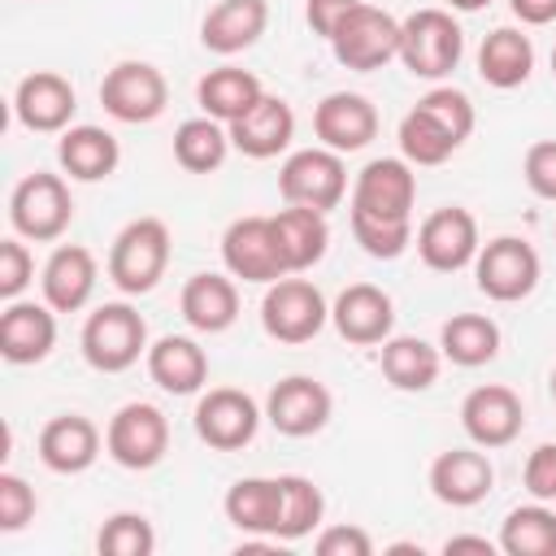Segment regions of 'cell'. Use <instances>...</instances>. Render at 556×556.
I'll list each match as a JSON object with an SVG mask.
<instances>
[{
  "label": "cell",
  "mask_w": 556,
  "mask_h": 556,
  "mask_svg": "<svg viewBox=\"0 0 556 556\" xmlns=\"http://www.w3.org/2000/svg\"><path fill=\"white\" fill-rule=\"evenodd\" d=\"M169 447V421L156 404H122L113 417H109V430H104V452L122 465V469H152L161 465Z\"/></svg>",
  "instance_id": "obj_11"
},
{
  "label": "cell",
  "mask_w": 556,
  "mask_h": 556,
  "mask_svg": "<svg viewBox=\"0 0 556 556\" xmlns=\"http://www.w3.org/2000/svg\"><path fill=\"white\" fill-rule=\"evenodd\" d=\"M74 109H78V96H74L70 78L56 74V70H35L13 91V113L35 135H61V130H70Z\"/></svg>",
  "instance_id": "obj_17"
},
{
  "label": "cell",
  "mask_w": 556,
  "mask_h": 556,
  "mask_svg": "<svg viewBox=\"0 0 556 556\" xmlns=\"http://www.w3.org/2000/svg\"><path fill=\"white\" fill-rule=\"evenodd\" d=\"M100 456V430L83 413H61L39 430V460L52 473H83Z\"/></svg>",
  "instance_id": "obj_25"
},
{
  "label": "cell",
  "mask_w": 556,
  "mask_h": 556,
  "mask_svg": "<svg viewBox=\"0 0 556 556\" xmlns=\"http://www.w3.org/2000/svg\"><path fill=\"white\" fill-rule=\"evenodd\" d=\"M460 426L465 434L478 443V447H508L521 426H526V408H521V395L504 382H486V387H473L465 400H460Z\"/></svg>",
  "instance_id": "obj_16"
},
{
  "label": "cell",
  "mask_w": 556,
  "mask_h": 556,
  "mask_svg": "<svg viewBox=\"0 0 556 556\" xmlns=\"http://www.w3.org/2000/svg\"><path fill=\"white\" fill-rule=\"evenodd\" d=\"M278 486H282V517H278V534L282 543H295L304 534H313L326 517V495L313 478L304 473H278Z\"/></svg>",
  "instance_id": "obj_38"
},
{
  "label": "cell",
  "mask_w": 556,
  "mask_h": 556,
  "mask_svg": "<svg viewBox=\"0 0 556 556\" xmlns=\"http://www.w3.org/2000/svg\"><path fill=\"white\" fill-rule=\"evenodd\" d=\"M482 239H478V222L469 208L460 204H447V208H434L421 226H417V256L426 269L434 274H456L465 265H473Z\"/></svg>",
  "instance_id": "obj_13"
},
{
  "label": "cell",
  "mask_w": 556,
  "mask_h": 556,
  "mask_svg": "<svg viewBox=\"0 0 556 556\" xmlns=\"http://www.w3.org/2000/svg\"><path fill=\"white\" fill-rule=\"evenodd\" d=\"M152 547H156V530L143 513H113L96 534L100 556H152Z\"/></svg>",
  "instance_id": "obj_39"
},
{
  "label": "cell",
  "mask_w": 556,
  "mask_h": 556,
  "mask_svg": "<svg viewBox=\"0 0 556 556\" xmlns=\"http://www.w3.org/2000/svg\"><path fill=\"white\" fill-rule=\"evenodd\" d=\"M361 0H308L304 4V17H308V26H313V35H321V39H330L334 30H339V22L356 9Z\"/></svg>",
  "instance_id": "obj_47"
},
{
  "label": "cell",
  "mask_w": 556,
  "mask_h": 556,
  "mask_svg": "<svg viewBox=\"0 0 556 556\" xmlns=\"http://www.w3.org/2000/svg\"><path fill=\"white\" fill-rule=\"evenodd\" d=\"M178 308H182V317H187L191 330L222 334L239 317V287L226 274H191L187 287H182V295H178Z\"/></svg>",
  "instance_id": "obj_26"
},
{
  "label": "cell",
  "mask_w": 556,
  "mask_h": 556,
  "mask_svg": "<svg viewBox=\"0 0 556 556\" xmlns=\"http://www.w3.org/2000/svg\"><path fill=\"white\" fill-rule=\"evenodd\" d=\"M439 352H443V361H452L460 369L491 365L500 356V326L486 313H456L439 330Z\"/></svg>",
  "instance_id": "obj_34"
},
{
  "label": "cell",
  "mask_w": 556,
  "mask_h": 556,
  "mask_svg": "<svg viewBox=\"0 0 556 556\" xmlns=\"http://www.w3.org/2000/svg\"><path fill=\"white\" fill-rule=\"evenodd\" d=\"M261 404L239 391V387H213L200 395L195 404V434L213 447V452H239L256 439L261 430Z\"/></svg>",
  "instance_id": "obj_12"
},
{
  "label": "cell",
  "mask_w": 556,
  "mask_h": 556,
  "mask_svg": "<svg viewBox=\"0 0 556 556\" xmlns=\"http://www.w3.org/2000/svg\"><path fill=\"white\" fill-rule=\"evenodd\" d=\"M495 543L508 556H556V513L543 500L521 504L504 517Z\"/></svg>",
  "instance_id": "obj_35"
},
{
  "label": "cell",
  "mask_w": 556,
  "mask_h": 556,
  "mask_svg": "<svg viewBox=\"0 0 556 556\" xmlns=\"http://www.w3.org/2000/svg\"><path fill=\"white\" fill-rule=\"evenodd\" d=\"M552 74H556V48H552Z\"/></svg>",
  "instance_id": "obj_52"
},
{
  "label": "cell",
  "mask_w": 556,
  "mask_h": 556,
  "mask_svg": "<svg viewBox=\"0 0 556 556\" xmlns=\"http://www.w3.org/2000/svg\"><path fill=\"white\" fill-rule=\"evenodd\" d=\"M378 365L395 391H430L443 369V352L417 334H391L378 352Z\"/></svg>",
  "instance_id": "obj_31"
},
{
  "label": "cell",
  "mask_w": 556,
  "mask_h": 556,
  "mask_svg": "<svg viewBox=\"0 0 556 556\" xmlns=\"http://www.w3.org/2000/svg\"><path fill=\"white\" fill-rule=\"evenodd\" d=\"M56 348V308L52 304H30V300H9L0 313V356L9 365H39Z\"/></svg>",
  "instance_id": "obj_21"
},
{
  "label": "cell",
  "mask_w": 556,
  "mask_h": 556,
  "mask_svg": "<svg viewBox=\"0 0 556 556\" xmlns=\"http://www.w3.org/2000/svg\"><path fill=\"white\" fill-rule=\"evenodd\" d=\"M421 109H430L460 143L473 135V104H469V96L465 91H456V87H434V91H426L421 100H417Z\"/></svg>",
  "instance_id": "obj_41"
},
{
  "label": "cell",
  "mask_w": 556,
  "mask_h": 556,
  "mask_svg": "<svg viewBox=\"0 0 556 556\" xmlns=\"http://www.w3.org/2000/svg\"><path fill=\"white\" fill-rule=\"evenodd\" d=\"M222 261L230 278L243 282H278L287 274L282 252H278V235H274V217H239L226 226L222 235Z\"/></svg>",
  "instance_id": "obj_14"
},
{
  "label": "cell",
  "mask_w": 556,
  "mask_h": 556,
  "mask_svg": "<svg viewBox=\"0 0 556 556\" xmlns=\"http://www.w3.org/2000/svg\"><path fill=\"white\" fill-rule=\"evenodd\" d=\"M9 222L30 243H56L74 222V200L61 174L35 169L9 195Z\"/></svg>",
  "instance_id": "obj_4"
},
{
  "label": "cell",
  "mask_w": 556,
  "mask_h": 556,
  "mask_svg": "<svg viewBox=\"0 0 556 556\" xmlns=\"http://www.w3.org/2000/svg\"><path fill=\"white\" fill-rule=\"evenodd\" d=\"M465 56V35L447 9H417L400 22V61L413 78H447Z\"/></svg>",
  "instance_id": "obj_2"
},
{
  "label": "cell",
  "mask_w": 556,
  "mask_h": 556,
  "mask_svg": "<svg viewBox=\"0 0 556 556\" xmlns=\"http://www.w3.org/2000/svg\"><path fill=\"white\" fill-rule=\"evenodd\" d=\"M96 278H100V269H96L91 248H83V243H61V248L48 256L43 278H39L43 304H52L56 313H78V308L91 300Z\"/></svg>",
  "instance_id": "obj_23"
},
{
  "label": "cell",
  "mask_w": 556,
  "mask_h": 556,
  "mask_svg": "<svg viewBox=\"0 0 556 556\" xmlns=\"http://www.w3.org/2000/svg\"><path fill=\"white\" fill-rule=\"evenodd\" d=\"M169 252H174V239H169V226L161 217H135L117 230L113 248H109V278L117 291L126 295H148L165 269H169Z\"/></svg>",
  "instance_id": "obj_1"
},
{
  "label": "cell",
  "mask_w": 556,
  "mask_h": 556,
  "mask_svg": "<svg viewBox=\"0 0 556 556\" xmlns=\"http://www.w3.org/2000/svg\"><path fill=\"white\" fill-rule=\"evenodd\" d=\"M230 130V148L235 152H243V156H252V161H269V156H278V152H287L291 148V139H295V113H291V104L282 100V96H261L239 122H230L226 126Z\"/></svg>",
  "instance_id": "obj_22"
},
{
  "label": "cell",
  "mask_w": 556,
  "mask_h": 556,
  "mask_svg": "<svg viewBox=\"0 0 556 556\" xmlns=\"http://www.w3.org/2000/svg\"><path fill=\"white\" fill-rule=\"evenodd\" d=\"M261 96H265L261 78H256L252 70H239V65L208 70V74L200 78V87H195V100H200L204 117H213V122H222V126L239 122Z\"/></svg>",
  "instance_id": "obj_32"
},
{
  "label": "cell",
  "mask_w": 556,
  "mask_h": 556,
  "mask_svg": "<svg viewBox=\"0 0 556 556\" xmlns=\"http://www.w3.org/2000/svg\"><path fill=\"white\" fill-rule=\"evenodd\" d=\"M417 204V174L404 156H378L369 161L352 182V208L369 222H413Z\"/></svg>",
  "instance_id": "obj_8"
},
{
  "label": "cell",
  "mask_w": 556,
  "mask_h": 556,
  "mask_svg": "<svg viewBox=\"0 0 556 556\" xmlns=\"http://www.w3.org/2000/svg\"><path fill=\"white\" fill-rule=\"evenodd\" d=\"M552 400H556V369H552Z\"/></svg>",
  "instance_id": "obj_51"
},
{
  "label": "cell",
  "mask_w": 556,
  "mask_h": 556,
  "mask_svg": "<svg viewBox=\"0 0 556 556\" xmlns=\"http://www.w3.org/2000/svg\"><path fill=\"white\" fill-rule=\"evenodd\" d=\"M530 70H534V43H530V35H521L513 26H500V30H491L482 39V48H478V74H482L486 87L513 91V87H521L530 78Z\"/></svg>",
  "instance_id": "obj_33"
},
{
  "label": "cell",
  "mask_w": 556,
  "mask_h": 556,
  "mask_svg": "<svg viewBox=\"0 0 556 556\" xmlns=\"http://www.w3.org/2000/svg\"><path fill=\"white\" fill-rule=\"evenodd\" d=\"M508 9H513V17L521 26H547V22H556V0H508Z\"/></svg>",
  "instance_id": "obj_48"
},
{
  "label": "cell",
  "mask_w": 556,
  "mask_h": 556,
  "mask_svg": "<svg viewBox=\"0 0 556 556\" xmlns=\"http://www.w3.org/2000/svg\"><path fill=\"white\" fill-rule=\"evenodd\" d=\"M35 508H39V500H35V486L26 482V478H17V473H0V530L4 534H17L26 521H35Z\"/></svg>",
  "instance_id": "obj_42"
},
{
  "label": "cell",
  "mask_w": 556,
  "mask_h": 556,
  "mask_svg": "<svg viewBox=\"0 0 556 556\" xmlns=\"http://www.w3.org/2000/svg\"><path fill=\"white\" fill-rule=\"evenodd\" d=\"M313 547L317 556H374V539L361 526H326Z\"/></svg>",
  "instance_id": "obj_46"
},
{
  "label": "cell",
  "mask_w": 556,
  "mask_h": 556,
  "mask_svg": "<svg viewBox=\"0 0 556 556\" xmlns=\"http://www.w3.org/2000/svg\"><path fill=\"white\" fill-rule=\"evenodd\" d=\"M278 191H282L287 204H304V208H317V213L339 208L343 195H348L343 152H330V148L291 152L278 169Z\"/></svg>",
  "instance_id": "obj_7"
},
{
  "label": "cell",
  "mask_w": 556,
  "mask_h": 556,
  "mask_svg": "<svg viewBox=\"0 0 556 556\" xmlns=\"http://www.w3.org/2000/svg\"><path fill=\"white\" fill-rule=\"evenodd\" d=\"M56 161H61V169L70 178L100 182V178H109L117 169L122 148H117V139L104 126H70L56 139Z\"/></svg>",
  "instance_id": "obj_29"
},
{
  "label": "cell",
  "mask_w": 556,
  "mask_h": 556,
  "mask_svg": "<svg viewBox=\"0 0 556 556\" xmlns=\"http://www.w3.org/2000/svg\"><path fill=\"white\" fill-rule=\"evenodd\" d=\"M35 278V256L22 239H4L0 243V295L4 300H17Z\"/></svg>",
  "instance_id": "obj_43"
},
{
  "label": "cell",
  "mask_w": 556,
  "mask_h": 556,
  "mask_svg": "<svg viewBox=\"0 0 556 556\" xmlns=\"http://www.w3.org/2000/svg\"><path fill=\"white\" fill-rule=\"evenodd\" d=\"M539 274H543L539 252H534L526 239H517V235H500V239L482 243L478 256H473L478 291H482L486 300H495V304H517V300H526V295L539 287Z\"/></svg>",
  "instance_id": "obj_9"
},
{
  "label": "cell",
  "mask_w": 556,
  "mask_h": 556,
  "mask_svg": "<svg viewBox=\"0 0 556 556\" xmlns=\"http://www.w3.org/2000/svg\"><path fill=\"white\" fill-rule=\"evenodd\" d=\"M230 152V130L213 117H187L174 130V161L187 174H213Z\"/></svg>",
  "instance_id": "obj_37"
},
{
  "label": "cell",
  "mask_w": 556,
  "mask_h": 556,
  "mask_svg": "<svg viewBox=\"0 0 556 556\" xmlns=\"http://www.w3.org/2000/svg\"><path fill=\"white\" fill-rule=\"evenodd\" d=\"M348 217H352V239L374 261H395L413 243V222H369L356 213H348Z\"/></svg>",
  "instance_id": "obj_40"
},
{
  "label": "cell",
  "mask_w": 556,
  "mask_h": 556,
  "mask_svg": "<svg viewBox=\"0 0 556 556\" xmlns=\"http://www.w3.org/2000/svg\"><path fill=\"white\" fill-rule=\"evenodd\" d=\"M313 135L330 152H361L378 135V109L361 91H330L313 109Z\"/></svg>",
  "instance_id": "obj_20"
},
{
  "label": "cell",
  "mask_w": 556,
  "mask_h": 556,
  "mask_svg": "<svg viewBox=\"0 0 556 556\" xmlns=\"http://www.w3.org/2000/svg\"><path fill=\"white\" fill-rule=\"evenodd\" d=\"M491 0H447V9H456V13H478V9H486Z\"/></svg>",
  "instance_id": "obj_50"
},
{
  "label": "cell",
  "mask_w": 556,
  "mask_h": 556,
  "mask_svg": "<svg viewBox=\"0 0 556 556\" xmlns=\"http://www.w3.org/2000/svg\"><path fill=\"white\" fill-rule=\"evenodd\" d=\"M100 104L109 117H117L126 126L156 122L169 104V83L148 61H117L100 83Z\"/></svg>",
  "instance_id": "obj_10"
},
{
  "label": "cell",
  "mask_w": 556,
  "mask_h": 556,
  "mask_svg": "<svg viewBox=\"0 0 556 556\" xmlns=\"http://www.w3.org/2000/svg\"><path fill=\"white\" fill-rule=\"evenodd\" d=\"M269 26V4L265 0H217L204 22H200V43L217 56H235L252 48Z\"/></svg>",
  "instance_id": "obj_24"
},
{
  "label": "cell",
  "mask_w": 556,
  "mask_h": 556,
  "mask_svg": "<svg viewBox=\"0 0 556 556\" xmlns=\"http://www.w3.org/2000/svg\"><path fill=\"white\" fill-rule=\"evenodd\" d=\"M521 174H526V187L539 200H556V139L530 143L526 148V161H521Z\"/></svg>",
  "instance_id": "obj_44"
},
{
  "label": "cell",
  "mask_w": 556,
  "mask_h": 556,
  "mask_svg": "<svg viewBox=\"0 0 556 556\" xmlns=\"http://www.w3.org/2000/svg\"><path fill=\"white\" fill-rule=\"evenodd\" d=\"M460 148V139L421 104H413L400 117V152L408 165H443L452 152Z\"/></svg>",
  "instance_id": "obj_36"
},
{
  "label": "cell",
  "mask_w": 556,
  "mask_h": 556,
  "mask_svg": "<svg viewBox=\"0 0 556 556\" xmlns=\"http://www.w3.org/2000/svg\"><path fill=\"white\" fill-rule=\"evenodd\" d=\"M330 48H334V61L343 70H356V74H369V70H382L387 61L400 56V22L378 9V4H356L339 30L330 35Z\"/></svg>",
  "instance_id": "obj_6"
},
{
  "label": "cell",
  "mask_w": 556,
  "mask_h": 556,
  "mask_svg": "<svg viewBox=\"0 0 556 556\" xmlns=\"http://www.w3.org/2000/svg\"><path fill=\"white\" fill-rule=\"evenodd\" d=\"M226 521L243 534H261V539H274L278 534V517H282V486L278 478H239L226 500Z\"/></svg>",
  "instance_id": "obj_30"
},
{
  "label": "cell",
  "mask_w": 556,
  "mask_h": 556,
  "mask_svg": "<svg viewBox=\"0 0 556 556\" xmlns=\"http://www.w3.org/2000/svg\"><path fill=\"white\" fill-rule=\"evenodd\" d=\"M330 321L334 330L356 343V348H374V343H387L391 330H395V304L382 287L374 282H352L334 295L330 304Z\"/></svg>",
  "instance_id": "obj_19"
},
{
  "label": "cell",
  "mask_w": 556,
  "mask_h": 556,
  "mask_svg": "<svg viewBox=\"0 0 556 556\" xmlns=\"http://www.w3.org/2000/svg\"><path fill=\"white\" fill-rule=\"evenodd\" d=\"M83 361L100 374H122L139 356H148V321L130 304H100L83 321Z\"/></svg>",
  "instance_id": "obj_3"
},
{
  "label": "cell",
  "mask_w": 556,
  "mask_h": 556,
  "mask_svg": "<svg viewBox=\"0 0 556 556\" xmlns=\"http://www.w3.org/2000/svg\"><path fill=\"white\" fill-rule=\"evenodd\" d=\"M274 235H278V252H282L287 274L313 269L326 256V248H330L326 213L304 208V204H287L282 213H274Z\"/></svg>",
  "instance_id": "obj_28"
},
{
  "label": "cell",
  "mask_w": 556,
  "mask_h": 556,
  "mask_svg": "<svg viewBox=\"0 0 556 556\" xmlns=\"http://www.w3.org/2000/svg\"><path fill=\"white\" fill-rule=\"evenodd\" d=\"M495 465L486 460V447H452L430 460V491L447 508H473L491 495Z\"/></svg>",
  "instance_id": "obj_18"
},
{
  "label": "cell",
  "mask_w": 556,
  "mask_h": 556,
  "mask_svg": "<svg viewBox=\"0 0 556 556\" xmlns=\"http://www.w3.org/2000/svg\"><path fill=\"white\" fill-rule=\"evenodd\" d=\"M521 482L534 500L552 504L556 500V443H539L530 456H526V469H521Z\"/></svg>",
  "instance_id": "obj_45"
},
{
  "label": "cell",
  "mask_w": 556,
  "mask_h": 556,
  "mask_svg": "<svg viewBox=\"0 0 556 556\" xmlns=\"http://www.w3.org/2000/svg\"><path fill=\"white\" fill-rule=\"evenodd\" d=\"M148 374L169 395H195L208 382V352L187 334H165L148 348Z\"/></svg>",
  "instance_id": "obj_27"
},
{
  "label": "cell",
  "mask_w": 556,
  "mask_h": 556,
  "mask_svg": "<svg viewBox=\"0 0 556 556\" xmlns=\"http://www.w3.org/2000/svg\"><path fill=\"white\" fill-rule=\"evenodd\" d=\"M330 413H334L330 391H326L317 378H308V374L282 378V382L269 391V400H265V421H269L278 434H287V439H308V434L326 430Z\"/></svg>",
  "instance_id": "obj_15"
},
{
  "label": "cell",
  "mask_w": 556,
  "mask_h": 556,
  "mask_svg": "<svg viewBox=\"0 0 556 556\" xmlns=\"http://www.w3.org/2000/svg\"><path fill=\"white\" fill-rule=\"evenodd\" d=\"M500 543H491V539H482V534H452L447 543H443V552L447 556H456V552H478V556H491Z\"/></svg>",
  "instance_id": "obj_49"
},
{
  "label": "cell",
  "mask_w": 556,
  "mask_h": 556,
  "mask_svg": "<svg viewBox=\"0 0 556 556\" xmlns=\"http://www.w3.org/2000/svg\"><path fill=\"white\" fill-rule=\"evenodd\" d=\"M326 321H330V304H326V295H321L308 278L282 274L278 282L265 287V300H261V326H265L269 339L295 348V343L317 339Z\"/></svg>",
  "instance_id": "obj_5"
}]
</instances>
